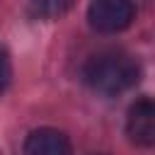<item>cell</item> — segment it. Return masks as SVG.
I'll list each match as a JSON object with an SVG mask.
<instances>
[{
  "instance_id": "obj_1",
  "label": "cell",
  "mask_w": 155,
  "mask_h": 155,
  "mask_svg": "<svg viewBox=\"0 0 155 155\" xmlns=\"http://www.w3.org/2000/svg\"><path fill=\"white\" fill-rule=\"evenodd\" d=\"M82 78L99 94H121L140 80V65L133 56L109 48L94 53L85 63Z\"/></svg>"
},
{
  "instance_id": "obj_2",
  "label": "cell",
  "mask_w": 155,
  "mask_h": 155,
  "mask_svg": "<svg viewBox=\"0 0 155 155\" xmlns=\"http://www.w3.org/2000/svg\"><path fill=\"white\" fill-rule=\"evenodd\" d=\"M136 17V7L131 0H92L87 7L90 27L102 34H116L131 27Z\"/></svg>"
},
{
  "instance_id": "obj_3",
  "label": "cell",
  "mask_w": 155,
  "mask_h": 155,
  "mask_svg": "<svg viewBox=\"0 0 155 155\" xmlns=\"http://www.w3.org/2000/svg\"><path fill=\"white\" fill-rule=\"evenodd\" d=\"M126 133L136 145L155 148V99H138L128 109Z\"/></svg>"
},
{
  "instance_id": "obj_4",
  "label": "cell",
  "mask_w": 155,
  "mask_h": 155,
  "mask_svg": "<svg viewBox=\"0 0 155 155\" xmlns=\"http://www.w3.org/2000/svg\"><path fill=\"white\" fill-rule=\"evenodd\" d=\"M24 155H70V140L58 128H36L24 140Z\"/></svg>"
},
{
  "instance_id": "obj_5",
  "label": "cell",
  "mask_w": 155,
  "mask_h": 155,
  "mask_svg": "<svg viewBox=\"0 0 155 155\" xmlns=\"http://www.w3.org/2000/svg\"><path fill=\"white\" fill-rule=\"evenodd\" d=\"M10 75H12V68H10V58L5 51H0V92L7 87L10 82Z\"/></svg>"
},
{
  "instance_id": "obj_6",
  "label": "cell",
  "mask_w": 155,
  "mask_h": 155,
  "mask_svg": "<svg viewBox=\"0 0 155 155\" xmlns=\"http://www.w3.org/2000/svg\"><path fill=\"white\" fill-rule=\"evenodd\" d=\"M34 2H36L39 12L53 15V12H61V2H63V0H34Z\"/></svg>"
}]
</instances>
